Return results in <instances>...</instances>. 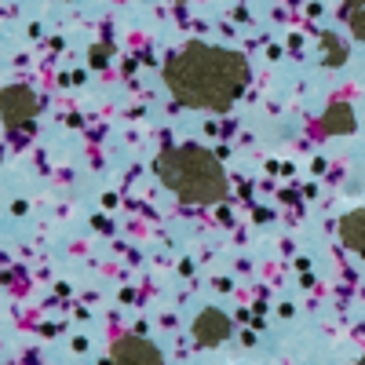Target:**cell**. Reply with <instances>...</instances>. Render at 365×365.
I'll return each instance as SVG.
<instances>
[{
    "mask_svg": "<svg viewBox=\"0 0 365 365\" xmlns=\"http://www.w3.org/2000/svg\"><path fill=\"white\" fill-rule=\"evenodd\" d=\"M165 84L172 99L190 110H230L249 84V63L237 51L212 48L201 41L182 44L165 63Z\"/></svg>",
    "mask_w": 365,
    "mask_h": 365,
    "instance_id": "1",
    "label": "cell"
},
{
    "mask_svg": "<svg viewBox=\"0 0 365 365\" xmlns=\"http://www.w3.org/2000/svg\"><path fill=\"white\" fill-rule=\"evenodd\" d=\"M158 179L187 205H212L227 194V172L212 150L197 143L168 146L158 158Z\"/></svg>",
    "mask_w": 365,
    "mask_h": 365,
    "instance_id": "2",
    "label": "cell"
},
{
    "mask_svg": "<svg viewBox=\"0 0 365 365\" xmlns=\"http://www.w3.org/2000/svg\"><path fill=\"white\" fill-rule=\"evenodd\" d=\"M41 103H37V91L26 88V84H11L0 91V120L8 128H26L29 120L37 117Z\"/></svg>",
    "mask_w": 365,
    "mask_h": 365,
    "instance_id": "3",
    "label": "cell"
},
{
    "mask_svg": "<svg viewBox=\"0 0 365 365\" xmlns=\"http://www.w3.org/2000/svg\"><path fill=\"white\" fill-rule=\"evenodd\" d=\"M106 365H165L161 351L154 344H146L139 336H120L110 347V361Z\"/></svg>",
    "mask_w": 365,
    "mask_h": 365,
    "instance_id": "4",
    "label": "cell"
},
{
    "mask_svg": "<svg viewBox=\"0 0 365 365\" xmlns=\"http://www.w3.org/2000/svg\"><path fill=\"white\" fill-rule=\"evenodd\" d=\"M227 336H230V318H227L223 311L208 307V311H201V314L194 318V340H197L201 347H216V344H223Z\"/></svg>",
    "mask_w": 365,
    "mask_h": 365,
    "instance_id": "5",
    "label": "cell"
},
{
    "mask_svg": "<svg viewBox=\"0 0 365 365\" xmlns=\"http://www.w3.org/2000/svg\"><path fill=\"white\" fill-rule=\"evenodd\" d=\"M340 234H344V241H347L351 249H361V252H365V208H361V212H351V216H344Z\"/></svg>",
    "mask_w": 365,
    "mask_h": 365,
    "instance_id": "6",
    "label": "cell"
},
{
    "mask_svg": "<svg viewBox=\"0 0 365 365\" xmlns=\"http://www.w3.org/2000/svg\"><path fill=\"white\" fill-rule=\"evenodd\" d=\"M325 125H329V132H351L354 117H351V110L340 103V106H332V110L325 113Z\"/></svg>",
    "mask_w": 365,
    "mask_h": 365,
    "instance_id": "7",
    "label": "cell"
},
{
    "mask_svg": "<svg viewBox=\"0 0 365 365\" xmlns=\"http://www.w3.org/2000/svg\"><path fill=\"white\" fill-rule=\"evenodd\" d=\"M351 29H354V37H358V41H365V8L351 19Z\"/></svg>",
    "mask_w": 365,
    "mask_h": 365,
    "instance_id": "8",
    "label": "cell"
},
{
    "mask_svg": "<svg viewBox=\"0 0 365 365\" xmlns=\"http://www.w3.org/2000/svg\"><path fill=\"white\" fill-rule=\"evenodd\" d=\"M106 55H110V48H99V51L91 48V63H106Z\"/></svg>",
    "mask_w": 365,
    "mask_h": 365,
    "instance_id": "9",
    "label": "cell"
},
{
    "mask_svg": "<svg viewBox=\"0 0 365 365\" xmlns=\"http://www.w3.org/2000/svg\"><path fill=\"white\" fill-rule=\"evenodd\" d=\"M179 4H187V0H179Z\"/></svg>",
    "mask_w": 365,
    "mask_h": 365,
    "instance_id": "10",
    "label": "cell"
},
{
    "mask_svg": "<svg viewBox=\"0 0 365 365\" xmlns=\"http://www.w3.org/2000/svg\"><path fill=\"white\" fill-rule=\"evenodd\" d=\"M358 4H365V0H358Z\"/></svg>",
    "mask_w": 365,
    "mask_h": 365,
    "instance_id": "11",
    "label": "cell"
}]
</instances>
